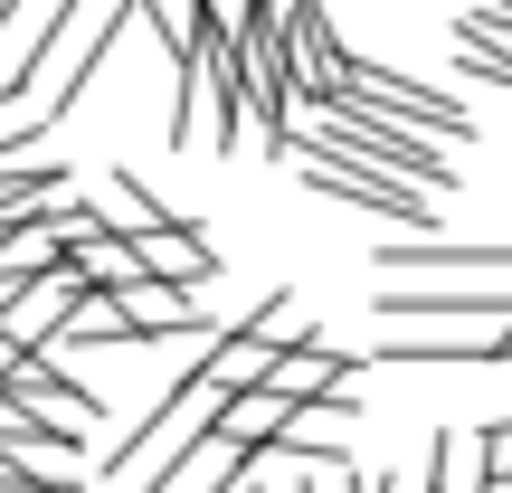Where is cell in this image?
Masks as SVG:
<instances>
[{
  "instance_id": "ba28073f",
  "label": "cell",
  "mask_w": 512,
  "mask_h": 493,
  "mask_svg": "<svg viewBox=\"0 0 512 493\" xmlns=\"http://www.w3.org/2000/svg\"><path fill=\"white\" fill-rule=\"evenodd\" d=\"M503 361H512V323H503Z\"/></svg>"
},
{
  "instance_id": "3957f363",
  "label": "cell",
  "mask_w": 512,
  "mask_h": 493,
  "mask_svg": "<svg viewBox=\"0 0 512 493\" xmlns=\"http://www.w3.org/2000/svg\"><path fill=\"white\" fill-rule=\"evenodd\" d=\"M76 294H95V285H86V275L67 266V256H48V266H38V275H29L19 294H0V342H10V351H48Z\"/></svg>"
},
{
  "instance_id": "5b68a950",
  "label": "cell",
  "mask_w": 512,
  "mask_h": 493,
  "mask_svg": "<svg viewBox=\"0 0 512 493\" xmlns=\"http://www.w3.org/2000/svg\"><path fill=\"white\" fill-rule=\"evenodd\" d=\"M389 275H494L512 285V247H437V238H408V247H370Z\"/></svg>"
},
{
  "instance_id": "7a4b0ae2",
  "label": "cell",
  "mask_w": 512,
  "mask_h": 493,
  "mask_svg": "<svg viewBox=\"0 0 512 493\" xmlns=\"http://www.w3.org/2000/svg\"><path fill=\"white\" fill-rule=\"evenodd\" d=\"M285 162L304 171V190H323V200L361 209V219H389V228H427V190L389 181V171H361V162H332V152H313V143H294Z\"/></svg>"
},
{
  "instance_id": "8992f818",
  "label": "cell",
  "mask_w": 512,
  "mask_h": 493,
  "mask_svg": "<svg viewBox=\"0 0 512 493\" xmlns=\"http://www.w3.org/2000/svg\"><path fill=\"white\" fill-rule=\"evenodd\" d=\"M475 456H484V475H512V418H503V427H484Z\"/></svg>"
},
{
  "instance_id": "52a82bcc",
  "label": "cell",
  "mask_w": 512,
  "mask_h": 493,
  "mask_svg": "<svg viewBox=\"0 0 512 493\" xmlns=\"http://www.w3.org/2000/svg\"><path fill=\"white\" fill-rule=\"evenodd\" d=\"M475 493H512V475H475Z\"/></svg>"
},
{
  "instance_id": "277c9868",
  "label": "cell",
  "mask_w": 512,
  "mask_h": 493,
  "mask_svg": "<svg viewBox=\"0 0 512 493\" xmlns=\"http://www.w3.org/2000/svg\"><path fill=\"white\" fill-rule=\"evenodd\" d=\"M389 323H512V285H389L380 294Z\"/></svg>"
},
{
  "instance_id": "6da1fadb",
  "label": "cell",
  "mask_w": 512,
  "mask_h": 493,
  "mask_svg": "<svg viewBox=\"0 0 512 493\" xmlns=\"http://www.w3.org/2000/svg\"><path fill=\"white\" fill-rule=\"evenodd\" d=\"M304 95H342V105H361V114H380V124H399V133H427V143H465L475 133V114H465V95H437V86H418V76H399V67H370V57H342V76H313ZM294 95V105H304Z\"/></svg>"
}]
</instances>
